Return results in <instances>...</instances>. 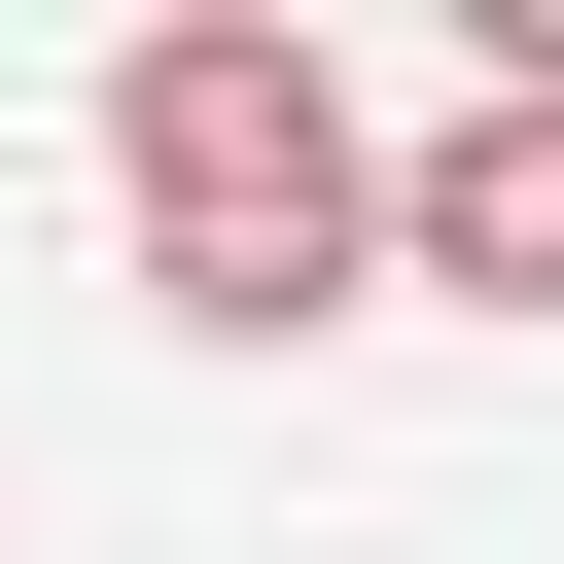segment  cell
Segmentation results:
<instances>
[{
    "label": "cell",
    "instance_id": "1",
    "mask_svg": "<svg viewBox=\"0 0 564 564\" xmlns=\"http://www.w3.org/2000/svg\"><path fill=\"white\" fill-rule=\"evenodd\" d=\"M106 212H141V282H176L212 352H282V317H352V282H388V141H352V70H317L282 0L106 35Z\"/></svg>",
    "mask_w": 564,
    "mask_h": 564
},
{
    "label": "cell",
    "instance_id": "2",
    "mask_svg": "<svg viewBox=\"0 0 564 564\" xmlns=\"http://www.w3.org/2000/svg\"><path fill=\"white\" fill-rule=\"evenodd\" d=\"M388 282H494V317H564V106H529V70H494L423 176H388Z\"/></svg>",
    "mask_w": 564,
    "mask_h": 564
}]
</instances>
